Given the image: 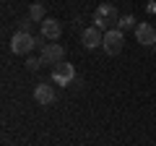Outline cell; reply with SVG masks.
<instances>
[{"mask_svg": "<svg viewBox=\"0 0 156 146\" xmlns=\"http://www.w3.org/2000/svg\"><path fill=\"white\" fill-rule=\"evenodd\" d=\"M42 39H44L42 34L34 37V34H29V31H16L11 37V52L13 55H29L37 45H42Z\"/></svg>", "mask_w": 156, "mask_h": 146, "instance_id": "6da1fadb", "label": "cell"}, {"mask_svg": "<svg viewBox=\"0 0 156 146\" xmlns=\"http://www.w3.org/2000/svg\"><path fill=\"white\" fill-rule=\"evenodd\" d=\"M117 8L112 5V3H101L99 8H96V13H94V26L96 29H101V31H109V29H115L117 26Z\"/></svg>", "mask_w": 156, "mask_h": 146, "instance_id": "7a4b0ae2", "label": "cell"}, {"mask_svg": "<svg viewBox=\"0 0 156 146\" xmlns=\"http://www.w3.org/2000/svg\"><path fill=\"white\" fill-rule=\"evenodd\" d=\"M101 47H104L107 55H120L125 47V37H122V29H109V31H104V42H101Z\"/></svg>", "mask_w": 156, "mask_h": 146, "instance_id": "3957f363", "label": "cell"}, {"mask_svg": "<svg viewBox=\"0 0 156 146\" xmlns=\"http://www.w3.org/2000/svg\"><path fill=\"white\" fill-rule=\"evenodd\" d=\"M52 81H55L57 86H70L73 81H76V68H73L70 63L60 60L57 65H52Z\"/></svg>", "mask_w": 156, "mask_h": 146, "instance_id": "277c9868", "label": "cell"}, {"mask_svg": "<svg viewBox=\"0 0 156 146\" xmlns=\"http://www.w3.org/2000/svg\"><path fill=\"white\" fill-rule=\"evenodd\" d=\"M39 57H42L44 63H52V65H57V63L65 57V47L57 45V42H44V45H42V55H39Z\"/></svg>", "mask_w": 156, "mask_h": 146, "instance_id": "5b68a950", "label": "cell"}, {"mask_svg": "<svg viewBox=\"0 0 156 146\" xmlns=\"http://www.w3.org/2000/svg\"><path fill=\"white\" fill-rule=\"evenodd\" d=\"M55 86L52 84H37L34 86V99H37V104H42V107H50V104H55Z\"/></svg>", "mask_w": 156, "mask_h": 146, "instance_id": "8992f818", "label": "cell"}, {"mask_svg": "<svg viewBox=\"0 0 156 146\" xmlns=\"http://www.w3.org/2000/svg\"><path fill=\"white\" fill-rule=\"evenodd\" d=\"M133 31H135V39H138L143 47H154V45H156V29L151 26V24L140 21L138 26L133 29Z\"/></svg>", "mask_w": 156, "mask_h": 146, "instance_id": "52a82bcc", "label": "cell"}, {"mask_svg": "<svg viewBox=\"0 0 156 146\" xmlns=\"http://www.w3.org/2000/svg\"><path fill=\"white\" fill-rule=\"evenodd\" d=\"M81 42H83L86 50H96V47L104 42V31H101V29H96V26H89V29H83V31H81Z\"/></svg>", "mask_w": 156, "mask_h": 146, "instance_id": "ba28073f", "label": "cell"}, {"mask_svg": "<svg viewBox=\"0 0 156 146\" xmlns=\"http://www.w3.org/2000/svg\"><path fill=\"white\" fill-rule=\"evenodd\" d=\"M60 34H62V24L57 21V18H44V21H42V37H44V39L57 42Z\"/></svg>", "mask_w": 156, "mask_h": 146, "instance_id": "9c48e42d", "label": "cell"}, {"mask_svg": "<svg viewBox=\"0 0 156 146\" xmlns=\"http://www.w3.org/2000/svg\"><path fill=\"white\" fill-rule=\"evenodd\" d=\"M29 18H31L34 24H42L47 18V11H44V5H42V3H31V5H29Z\"/></svg>", "mask_w": 156, "mask_h": 146, "instance_id": "30bf717a", "label": "cell"}, {"mask_svg": "<svg viewBox=\"0 0 156 146\" xmlns=\"http://www.w3.org/2000/svg\"><path fill=\"white\" fill-rule=\"evenodd\" d=\"M135 26H138V24H135V16H130V13L117 21V29H122V31H125V29H135Z\"/></svg>", "mask_w": 156, "mask_h": 146, "instance_id": "8fae6325", "label": "cell"}, {"mask_svg": "<svg viewBox=\"0 0 156 146\" xmlns=\"http://www.w3.org/2000/svg\"><path fill=\"white\" fill-rule=\"evenodd\" d=\"M31 26H34V21L29 16H23V18H18V24H16V31H29L31 34Z\"/></svg>", "mask_w": 156, "mask_h": 146, "instance_id": "7c38bea8", "label": "cell"}, {"mask_svg": "<svg viewBox=\"0 0 156 146\" xmlns=\"http://www.w3.org/2000/svg\"><path fill=\"white\" fill-rule=\"evenodd\" d=\"M42 63H44L42 57H29V60H26V68H29V71H37V68L42 65Z\"/></svg>", "mask_w": 156, "mask_h": 146, "instance_id": "4fadbf2b", "label": "cell"}, {"mask_svg": "<svg viewBox=\"0 0 156 146\" xmlns=\"http://www.w3.org/2000/svg\"><path fill=\"white\" fill-rule=\"evenodd\" d=\"M154 52H156V45H154Z\"/></svg>", "mask_w": 156, "mask_h": 146, "instance_id": "5bb4252c", "label": "cell"}]
</instances>
